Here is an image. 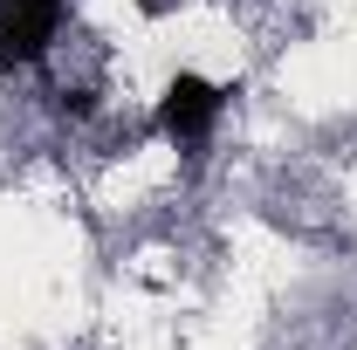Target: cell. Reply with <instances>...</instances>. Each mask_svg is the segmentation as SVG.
Listing matches in <instances>:
<instances>
[{"label":"cell","instance_id":"6da1fadb","mask_svg":"<svg viewBox=\"0 0 357 350\" xmlns=\"http://www.w3.org/2000/svg\"><path fill=\"white\" fill-rule=\"evenodd\" d=\"M220 110H227L220 83L178 69L172 83H165V96H158V137H165V144H206L213 124H220Z\"/></svg>","mask_w":357,"mask_h":350},{"label":"cell","instance_id":"7a4b0ae2","mask_svg":"<svg viewBox=\"0 0 357 350\" xmlns=\"http://www.w3.org/2000/svg\"><path fill=\"white\" fill-rule=\"evenodd\" d=\"M62 14H69V0H0V76L35 69L62 35Z\"/></svg>","mask_w":357,"mask_h":350}]
</instances>
